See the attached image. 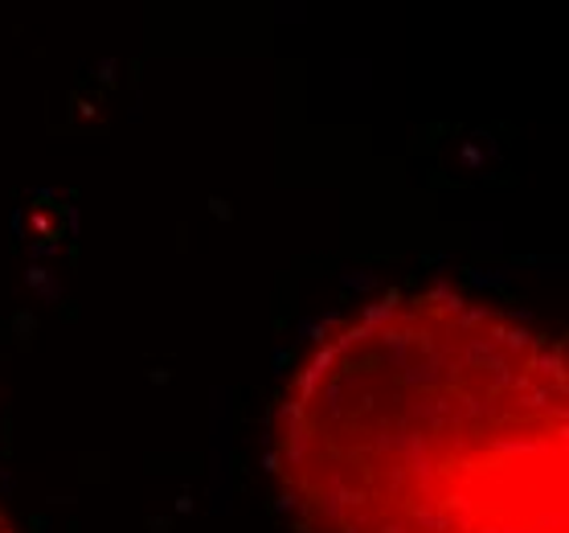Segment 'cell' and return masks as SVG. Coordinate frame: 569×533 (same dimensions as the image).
<instances>
[{
    "mask_svg": "<svg viewBox=\"0 0 569 533\" xmlns=\"http://www.w3.org/2000/svg\"><path fill=\"white\" fill-rule=\"evenodd\" d=\"M316 533H569V377L517 316L430 287L323 328L271 427Z\"/></svg>",
    "mask_w": 569,
    "mask_h": 533,
    "instance_id": "cell-1",
    "label": "cell"
},
{
    "mask_svg": "<svg viewBox=\"0 0 569 533\" xmlns=\"http://www.w3.org/2000/svg\"><path fill=\"white\" fill-rule=\"evenodd\" d=\"M0 533H13V525H9V517L0 513Z\"/></svg>",
    "mask_w": 569,
    "mask_h": 533,
    "instance_id": "cell-2",
    "label": "cell"
}]
</instances>
